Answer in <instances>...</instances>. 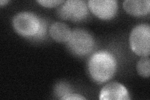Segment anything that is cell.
Here are the masks:
<instances>
[{"label": "cell", "instance_id": "6da1fadb", "mask_svg": "<svg viewBox=\"0 0 150 100\" xmlns=\"http://www.w3.org/2000/svg\"><path fill=\"white\" fill-rule=\"evenodd\" d=\"M117 61L110 52L98 51L89 60L88 70L92 79L98 83H102L111 79L116 72Z\"/></svg>", "mask_w": 150, "mask_h": 100}, {"label": "cell", "instance_id": "7a4b0ae2", "mask_svg": "<svg viewBox=\"0 0 150 100\" xmlns=\"http://www.w3.org/2000/svg\"><path fill=\"white\" fill-rule=\"evenodd\" d=\"M129 45L135 54L148 56L150 54V26L142 23L133 28L129 35Z\"/></svg>", "mask_w": 150, "mask_h": 100}, {"label": "cell", "instance_id": "3957f363", "mask_svg": "<svg viewBox=\"0 0 150 100\" xmlns=\"http://www.w3.org/2000/svg\"><path fill=\"white\" fill-rule=\"evenodd\" d=\"M40 18L30 11H21L14 16L12 21L15 30L24 37L33 38L40 26Z\"/></svg>", "mask_w": 150, "mask_h": 100}, {"label": "cell", "instance_id": "277c9868", "mask_svg": "<svg viewBox=\"0 0 150 100\" xmlns=\"http://www.w3.org/2000/svg\"><path fill=\"white\" fill-rule=\"evenodd\" d=\"M69 50L75 55L84 56L89 54L95 46L92 35L86 30L80 28L74 29L67 41Z\"/></svg>", "mask_w": 150, "mask_h": 100}, {"label": "cell", "instance_id": "5b68a950", "mask_svg": "<svg viewBox=\"0 0 150 100\" xmlns=\"http://www.w3.org/2000/svg\"><path fill=\"white\" fill-rule=\"evenodd\" d=\"M57 8L58 15L64 20L80 21L88 15L86 3L83 0H68Z\"/></svg>", "mask_w": 150, "mask_h": 100}, {"label": "cell", "instance_id": "8992f818", "mask_svg": "<svg viewBox=\"0 0 150 100\" xmlns=\"http://www.w3.org/2000/svg\"><path fill=\"white\" fill-rule=\"evenodd\" d=\"M88 6L98 18L108 20L116 15L118 1L116 0H89Z\"/></svg>", "mask_w": 150, "mask_h": 100}, {"label": "cell", "instance_id": "52a82bcc", "mask_svg": "<svg viewBox=\"0 0 150 100\" xmlns=\"http://www.w3.org/2000/svg\"><path fill=\"white\" fill-rule=\"evenodd\" d=\"M99 98L101 100H128L129 94L124 85L118 82H110L103 87L101 90Z\"/></svg>", "mask_w": 150, "mask_h": 100}, {"label": "cell", "instance_id": "ba28073f", "mask_svg": "<svg viewBox=\"0 0 150 100\" xmlns=\"http://www.w3.org/2000/svg\"><path fill=\"white\" fill-rule=\"evenodd\" d=\"M123 6L129 15L142 16L149 13L150 1L149 0H126L123 1Z\"/></svg>", "mask_w": 150, "mask_h": 100}, {"label": "cell", "instance_id": "9c48e42d", "mask_svg": "<svg viewBox=\"0 0 150 100\" xmlns=\"http://www.w3.org/2000/svg\"><path fill=\"white\" fill-rule=\"evenodd\" d=\"M50 35L52 38L58 42H67L71 35L72 31L64 23L56 21L51 24L50 27Z\"/></svg>", "mask_w": 150, "mask_h": 100}, {"label": "cell", "instance_id": "30bf717a", "mask_svg": "<svg viewBox=\"0 0 150 100\" xmlns=\"http://www.w3.org/2000/svg\"><path fill=\"white\" fill-rule=\"evenodd\" d=\"M137 70L138 74L144 78H148L150 74L149 57L142 56L137 65Z\"/></svg>", "mask_w": 150, "mask_h": 100}, {"label": "cell", "instance_id": "8fae6325", "mask_svg": "<svg viewBox=\"0 0 150 100\" xmlns=\"http://www.w3.org/2000/svg\"><path fill=\"white\" fill-rule=\"evenodd\" d=\"M46 22L43 18H40V23L38 30L33 37V38L41 39L46 35Z\"/></svg>", "mask_w": 150, "mask_h": 100}, {"label": "cell", "instance_id": "7c38bea8", "mask_svg": "<svg viewBox=\"0 0 150 100\" xmlns=\"http://www.w3.org/2000/svg\"><path fill=\"white\" fill-rule=\"evenodd\" d=\"M64 1L63 0H38L37 1L41 5L48 8L58 6Z\"/></svg>", "mask_w": 150, "mask_h": 100}, {"label": "cell", "instance_id": "4fadbf2b", "mask_svg": "<svg viewBox=\"0 0 150 100\" xmlns=\"http://www.w3.org/2000/svg\"><path fill=\"white\" fill-rule=\"evenodd\" d=\"M60 99H64V100H83L86 99L85 97H83L80 94H72V93H68L66 94L65 96H62L60 98Z\"/></svg>", "mask_w": 150, "mask_h": 100}, {"label": "cell", "instance_id": "5bb4252c", "mask_svg": "<svg viewBox=\"0 0 150 100\" xmlns=\"http://www.w3.org/2000/svg\"><path fill=\"white\" fill-rule=\"evenodd\" d=\"M7 3H8V1H7V0H5V1H4V0H1V1H0V4H1V6L5 5Z\"/></svg>", "mask_w": 150, "mask_h": 100}]
</instances>
